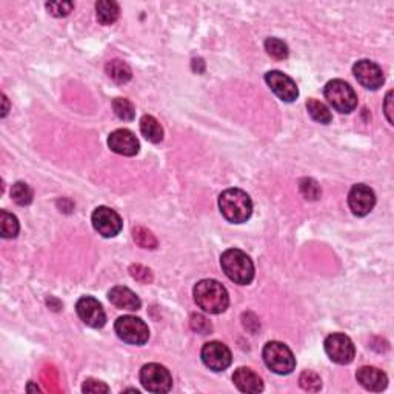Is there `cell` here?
<instances>
[{
  "instance_id": "24",
  "label": "cell",
  "mask_w": 394,
  "mask_h": 394,
  "mask_svg": "<svg viewBox=\"0 0 394 394\" xmlns=\"http://www.w3.org/2000/svg\"><path fill=\"white\" fill-rule=\"evenodd\" d=\"M11 197H12V200L17 203V205L26 207L32 202V197H34V194H32V189L30 188L28 183L16 182L11 188Z\"/></svg>"
},
{
  "instance_id": "9",
  "label": "cell",
  "mask_w": 394,
  "mask_h": 394,
  "mask_svg": "<svg viewBox=\"0 0 394 394\" xmlns=\"http://www.w3.org/2000/svg\"><path fill=\"white\" fill-rule=\"evenodd\" d=\"M200 357L205 366H208V369L213 371L227 370L233 362V356L229 348L225 344L218 342V340H213V342L203 345Z\"/></svg>"
},
{
  "instance_id": "28",
  "label": "cell",
  "mask_w": 394,
  "mask_h": 394,
  "mask_svg": "<svg viewBox=\"0 0 394 394\" xmlns=\"http://www.w3.org/2000/svg\"><path fill=\"white\" fill-rule=\"evenodd\" d=\"M299 191L307 200H318L320 197V187L314 179H302L299 182Z\"/></svg>"
},
{
  "instance_id": "14",
  "label": "cell",
  "mask_w": 394,
  "mask_h": 394,
  "mask_svg": "<svg viewBox=\"0 0 394 394\" xmlns=\"http://www.w3.org/2000/svg\"><path fill=\"white\" fill-rule=\"evenodd\" d=\"M265 82L273 93L278 96L282 102H294L299 96L298 85L291 77L280 73V71H270L265 74Z\"/></svg>"
},
{
  "instance_id": "7",
  "label": "cell",
  "mask_w": 394,
  "mask_h": 394,
  "mask_svg": "<svg viewBox=\"0 0 394 394\" xmlns=\"http://www.w3.org/2000/svg\"><path fill=\"white\" fill-rule=\"evenodd\" d=\"M141 384L149 393H168L173 386V377L163 365L147 364L141 370Z\"/></svg>"
},
{
  "instance_id": "22",
  "label": "cell",
  "mask_w": 394,
  "mask_h": 394,
  "mask_svg": "<svg viewBox=\"0 0 394 394\" xmlns=\"http://www.w3.org/2000/svg\"><path fill=\"white\" fill-rule=\"evenodd\" d=\"M19 229H21V225H19L16 216L2 209L0 211V233H2V238L14 239L19 234Z\"/></svg>"
},
{
  "instance_id": "27",
  "label": "cell",
  "mask_w": 394,
  "mask_h": 394,
  "mask_svg": "<svg viewBox=\"0 0 394 394\" xmlns=\"http://www.w3.org/2000/svg\"><path fill=\"white\" fill-rule=\"evenodd\" d=\"M133 239L139 247L154 249L157 247V239L156 236L149 231V229L143 227H136L133 229Z\"/></svg>"
},
{
  "instance_id": "6",
  "label": "cell",
  "mask_w": 394,
  "mask_h": 394,
  "mask_svg": "<svg viewBox=\"0 0 394 394\" xmlns=\"http://www.w3.org/2000/svg\"><path fill=\"white\" fill-rule=\"evenodd\" d=\"M114 330L119 339L131 345H145L149 339L148 325L134 316H122L117 319Z\"/></svg>"
},
{
  "instance_id": "18",
  "label": "cell",
  "mask_w": 394,
  "mask_h": 394,
  "mask_svg": "<svg viewBox=\"0 0 394 394\" xmlns=\"http://www.w3.org/2000/svg\"><path fill=\"white\" fill-rule=\"evenodd\" d=\"M108 299L111 304L117 308H121V310L137 311L142 305V302L137 298V294L131 291L127 287L111 288V291L108 293Z\"/></svg>"
},
{
  "instance_id": "13",
  "label": "cell",
  "mask_w": 394,
  "mask_h": 394,
  "mask_svg": "<svg viewBox=\"0 0 394 394\" xmlns=\"http://www.w3.org/2000/svg\"><path fill=\"white\" fill-rule=\"evenodd\" d=\"M353 73H354V77L357 79V82L362 85L364 88L371 90V91L379 90L385 82L382 68H380L377 63L366 61V59L354 63Z\"/></svg>"
},
{
  "instance_id": "11",
  "label": "cell",
  "mask_w": 394,
  "mask_h": 394,
  "mask_svg": "<svg viewBox=\"0 0 394 394\" xmlns=\"http://www.w3.org/2000/svg\"><path fill=\"white\" fill-rule=\"evenodd\" d=\"M91 222L96 231L103 238H114L122 229L121 216L108 207H97L91 216Z\"/></svg>"
},
{
  "instance_id": "2",
  "label": "cell",
  "mask_w": 394,
  "mask_h": 394,
  "mask_svg": "<svg viewBox=\"0 0 394 394\" xmlns=\"http://www.w3.org/2000/svg\"><path fill=\"white\" fill-rule=\"evenodd\" d=\"M219 208L223 218L231 223H244L253 214L251 197L239 188L225 189L219 196Z\"/></svg>"
},
{
  "instance_id": "5",
  "label": "cell",
  "mask_w": 394,
  "mask_h": 394,
  "mask_svg": "<svg viewBox=\"0 0 394 394\" xmlns=\"http://www.w3.org/2000/svg\"><path fill=\"white\" fill-rule=\"evenodd\" d=\"M262 357H264V362L268 369L276 374H280V376L291 374L296 369V357L293 351L285 344L278 342V340H271L264 346Z\"/></svg>"
},
{
  "instance_id": "35",
  "label": "cell",
  "mask_w": 394,
  "mask_h": 394,
  "mask_svg": "<svg viewBox=\"0 0 394 394\" xmlns=\"http://www.w3.org/2000/svg\"><path fill=\"white\" fill-rule=\"evenodd\" d=\"M2 101H3V110H2V117H5L6 114H8V108H10V105H8V98H6L5 94H2Z\"/></svg>"
},
{
  "instance_id": "1",
  "label": "cell",
  "mask_w": 394,
  "mask_h": 394,
  "mask_svg": "<svg viewBox=\"0 0 394 394\" xmlns=\"http://www.w3.org/2000/svg\"><path fill=\"white\" fill-rule=\"evenodd\" d=\"M194 300L197 307L209 314H220L229 305V296L225 287L213 279L197 282L194 287Z\"/></svg>"
},
{
  "instance_id": "3",
  "label": "cell",
  "mask_w": 394,
  "mask_h": 394,
  "mask_svg": "<svg viewBox=\"0 0 394 394\" xmlns=\"http://www.w3.org/2000/svg\"><path fill=\"white\" fill-rule=\"evenodd\" d=\"M222 270L231 279L234 284L248 285L254 279V265L253 260L248 258L247 253L238 248L227 249L220 258Z\"/></svg>"
},
{
  "instance_id": "17",
  "label": "cell",
  "mask_w": 394,
  "mask_h": 394,
  "mask_svg": "<svg viewBox=\"0 0 394 394\" xmlns=\"http://www.w3.org/2000/svg\"><path fill=\"white\" fill-rule=\"evenodd\" d=\"M233 382L242 393H260L264 391V382L258 373L251 369H238L233 374Z\"/></svg>"
},
{
  "instance_id": "23",
  "label": "cell",
  "mask_w": 394,
  "mask_h": 394,
  "mask_svg": "<svg viewBox=\"0 0 394 394\" xmlns=\"http://www.w3.org/2000/svg\"><path fill=\"white\" fill-rule=\"evenodd\" d=\"M307 110L310 116L313 117V121H316L319 123H330L333 121L331 111L328 110L324 103L316 101V98H308L307 102Z\"/></svg>"
},
{
  "instance_id": "12",
  "label": "cell",
  "mask_w": 394,
  "mask_h": 394,
  "mask_svg": "<svg viewBox=\"0 0 394 394\" xmlns=\"http://www.w3.org/2000/svg\"><path fill=\"white\" fill-rule=\"evenodd\" d=\"M348 205H350V209L354 216L364 218V216L370 214L374 205H376V194H374L370 187L364 185V183H357V185H354L350 189Z\"/></svg>"
},
{
  "instance_id": "31",
  "label": "cell",
  "mask_w": 394,
  "mask_h": 394,
  "mask_svg": "<svg viewBox=\"0 0 394 394\" xmlns=\"http://www.w3.org/2000/svg\"><path fill=\"white\" fill-rule=\"evenodd\" d=\"M129 274L131 278L141 282V284H151L153 282V273H151L149 268L139 264L129 267Z\"/></svg>"
},
{
  "instance_id": "15",
  "label": "cell",
  "mask_w": 394,
  "mask_h": 394,
  "mask_svg": "<svg viewBox=\"0 0 394 394\" xmlns=\"http://www.w3.org/2000/svg\"><path fill=\"white\" fill-rule=\"evenodd\" d=\"M108 147L111 151L121 156H136L139 153V141L129 129H116L108 137Z\"/></svg>"
},
{
  "instance_id": "10",
  "label": "cell",
  "mask_w": 394,
  "mask_h": 394,
  "mask_svg": "<svg viewBox=\"0 0 394 394\" xmlns=\"http://www.w3.org/2000/svg\"><path fill=\"white\" fill-rule=\"evenodd\" d=\"M76 311L83 324L91 328H102L107 324V314H105L103 307L101 302L91 298V296H83L77 300Z\"/></svg>"
},
{
  "instance_id": "8",
  "label": "cell",
  "mask_w": 394,
  "mask_h": 394,
  "mask_svg": "<svg viewBox=\"0 0 394 394\" xmlns=\"http://www.w3.org/2000/svg\"><path fill=\"white\" fill-rule=\"evenodd\" d=\"M324 346L328 357L339 365L351 364L354 356H356V348H354L353 340L342 333L330 334L325 339Z\"/></svg>"
},
{
  "instance_id": "33",
  "label": "cell",
  "mask_w": 394,
  "mask_h": 394,
  "mask_svg": "<svg viewBox=\"0 0 394 394\" xmlns=\"http://www.w3.org/2000/svg\"><path fill=\"white\" fill-rule=\"evenodd\" d=\"M83 393H110L108 385H105L101 380L96 379H87L82 386Z\"/></svg>"
},
{
  "instance_id": "29",
  "label": "cell",
  "mask_w": 394,
  "mask_h": 394,
  "mask_svg": "<svg viewBox=\"0 0 394 394\" xmlns=\"http://www.w3.org/2000/svg\"><path fill=\"white\" fill-rule=\"evenodd\" d=\"M299 384L307 391H319L322 388V380L316 373L313 371H304L299 377Z\"/></svg>"
},
{
  "instance_id": "34",
  "label": "cell",
  "mask_w": 394,
  "mask_h": 394,
  "mask_svg": "<svg viewBox=\"0 0 394 394\" xmlns=\"http://www.w3.org/2000/svg\"><path fill=\"white\" fill-rule=\"evenodd\" d=\"M385 116L388 119L390 125H394L393 119V91H388V94L385 97Z\"/></svg>"
},
{
  "instance_id": "26",
  "label": "cell",
  "mask_w": 394,
  "mask_h": 394,
  "mask_svg": "<svg viewBox=\"0 0 394 394\" xmlns=\"http://www.w3.org/2000/svg\"><path fill=\"white\" fill-rule=\"evenodd\" d=\"M113 110L116 116L119 117L121 121H133L136 116L134 105L131 103L128 98L125 97H117L113 101Z\"/></svg>"
},
{
  "instance_id": "20",
  "label": "cell",
  "mask_w": 394,
  "mask_h": 394,
  "mask_svg": "<svg viewBox=\"0 0 394 394\" xmlns=\"http://www.w3.org/2000/svg\"><path fill=\"white\" fill-rule=\"evenodd\" d=\"M96 12L97 21L102 25H113L121 16V8L113 0H101L96 3Z\"/></svg>"
},
{
  "instance_id": "32",
  "label": "cell",
  "mask_w": 394,
  "mask_h": 394,
  "mask_svg": "<svg viewBox=\"0 0 394 394\" xmlns=\"http://www.w3.org/2000/svg\"><path fill=\"white\" fill-rule=\"evenodd\" d=\"M191 328L194 331L200 333V334H208L211 331V324H209V320L202 316V314H193L191 316Z\"/></svg>"
},
{
  "instance_id": "21",
  "label": "cell",
  "mask_w": 394,
  "mask_h": 394,
  "mask_svg": "<svg viewBox=\"0 0 394 394\" xmlns=\"http://www.w3.org/2000/svg\"><path fill=\"white\" fill-rule=\"evenodd\" d=\"M105 71H107L108 77L111 81L116 82V83H127L131 81V77H133V71L128 67L127 63L123 61H110L107 63V67H105Z\"/></svg>"
},
{
  "instance_id": "4",
  "label": "cell",
  "mask_w": 394,
  "mask_h": 394,
  "mask_svg": "<svg viewBox=\"0 0 394 394\" xmlns=\"http://www.w3.org/2000/svg\"><path fill=\"white\" fill-rule=\"evenodd\" d=\"M324 96L331 107L342 114H350L357 107V94L340 79H333L324 88Z\"/></svg>"
},
{
  "instance_id": "16",
  "label": "cell",
  "mask_w": 394,
  "mask_h": 394,
  "mask_svg": "<svg viewBox=\"0 0 394 394\" xmlns=\"http://www.w3.org/2000/svg\"><path fill=\"white\" fill-rule=\"evenodd\" d=\"M357 382L369 391H382L388 385L386 374L376 366H362L356 373Z\"/></svg>"
},
{
  "instance_id": "25",
  "label": "cell",
  "mask_w": 394,
  "mask_h": 394,
  "mask_svg": "<svg viewBox=\"0 0 394 394\" xmlns=\"http://www.w3.org/2000/svg\"><path fill=\"white\" fill-rule=\"evenodd\" d=\"M265 50L268 52V56H271L276 61H285L290 54V50H288L287 43L280 39L276 37H268L265 41Z\"/></svg>"
},
{
  "instance_id": "19",
  "label": "cell",
  "mask_w": 394,
  "mask_h": 394,
  "mask_svg": "<svg viewBox=\"0 0 394 394\" xmlns=\"http://www.w3.org/2000/svg\"><path fill=\"white\" fill-rule=\"evenodd\" d=\"M141 133L151 143H159L163 139V128L153 116L145 114L141 119Z\"/></svg>"
},
{
  "instance_id": "30",
  "label": "cell",
  "mask_w": 394,
  "mask_h": 394,
  "mask_svg": "<svg viewBox=\"0 0 394 394\" xmlns=\"http://www.w3.org/2000/svg\"><path fill=\"white\" fill-rule=\"evenodd\" d=\"M45 6H47L50 14L54 16V17H65L74 10L73 2H50Z\"/></svg>"
}]
</instances>
